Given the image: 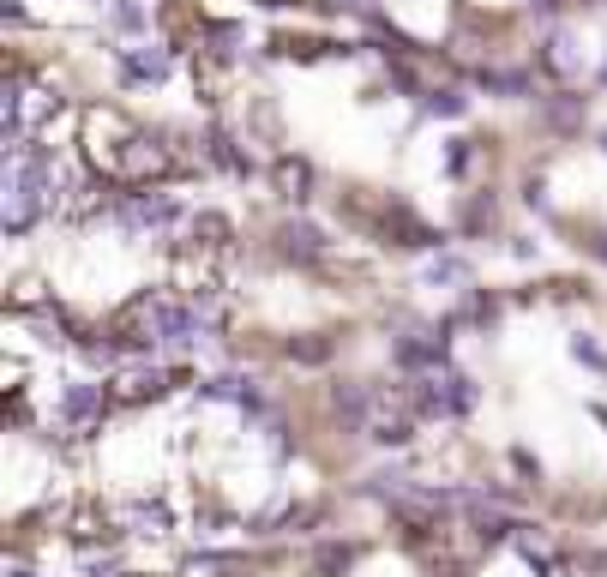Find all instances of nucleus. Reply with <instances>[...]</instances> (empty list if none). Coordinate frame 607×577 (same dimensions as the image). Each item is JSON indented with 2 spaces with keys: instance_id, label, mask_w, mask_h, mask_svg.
Returning a JSON list of instances; mask_svg holds the SVG:
<instances>
[{
  "instance_id": "obj_1",
  "label": "nucleus",
  "mask_w": 607,
  "mask_h": 577,
  "mask_svg": "<svg viewBox=\"0 0 607 577\" xmlns=\"http://www.w3.org/2000/svg\"><path fill=\"white\" fill-rule=\"evenodd\" d=\"M476 404V385H469V379L463 373H445V379H427V391H421V409H427V415H463V409Z\"/></svg>"
},
{
  "instance_id": "obj_6",
  "label": "nucleus",
  "mask_w": 607,
  "mask_h": 577,
  "mask_svg": "<svg viewBox=\"0 0 607 577\" xmlns=\"http://www.w3.org/2000/svg\"><path fill=\"white\" fill-rule=\"evenodd\" d=\"M427 277H434V283H463L469 265H463V259H434V265H427Z\"/></svg>"
},
{
  "instance_id": "obj_9",
  "label": "nucleus",
  "mask_w": 607,
  "mask_h": 577,
  "mask_svg": "<svg viewBox=\"0 0 607 577\" xmlns=\"http://www.w3.org/2000/svg\"><path fill=\"white\" fill-rule=\"evenodd\" d=\"M571 349H578V361H590L595 373H607V355H602V349L590 343V337H578V343H571Z\"/></svg>"
},
{
  "instance_id": "obj_11",
  "label": "nucleus",
  "mask_w": 607,
  "mask_h": 577,
  "mask_svg": "<svg viewBox=\"0 0 607 577\" xmlns=\"http://www.w3.org/2000/svg\"><path fill=\"white\" fill-rule=\"evenodd\" d=\"M553 67H565V72L578 67V55H571V37H553Z\"/></svg>"
},
{
  "instance_id": "obj_8",
  "label": "nucleus",
  "mask_w": 607,
  "mask_h": 577,
  "mask_svg": "<svg viewBox=\"0 0 607 577\" xmlns=\"http://www.w3.org/2000/svg\"><path fill=\"white\" fill-rule=\"evenodd\" d=\"M283 241H289V253H319V229H307V223H295Z\"/></svg>"
},
{
  "instance_id": "obj_13",
  "label": "nucleus",
  "mask_w": 607,
  "mask_h": 577,
  "mask_svg": "<svg viewBox=\"0 0 607 577\" xmlns=\"http://www.w3.org/2000/svg\"><path fill=\"white\" fill-rule=\"evenodd\" d=\"M602 144H607V132H602Z\"/></svg>"
},
{
  "instance_id": "obj_5",
  "label": "nucleus",
  "mask_w": 607,
  "mask_h": 577,
  "mask_svg": "<svg viewBox=\"0 0 607 577\" xmlns=\"http://www.w3.org/2000/svg\"><path fill=\"white\" fill-rule=\"evenodd\" d=\"M307 181H313V169L307 163H277V187H283V199H307Z\"/></svg>"
},
{
  "instance_id": "obj_3",
  "label": "nucleus",
  "mask_w": 607,
  "mask_h": 577,
  "mask_svg": "<svg viewBox=\"0 0 607 577\" xmlns=\"http://www.w3.org/2000/svg\"><path fill=\"white\" fill-rule=\"evenodd\" d=\"M120 223L127 229H162V223H174V205L169 199H127L120 205Z\"/></svg>"
},
{
  "instance_id": "obj_12",
  "label": "nucleus",
  "mask_w": 607,
  "mask_h": 577,
  "mask_svg": "<svg viewBox=\"0 0 607 577\" xmlns=\"http://www.w3.org/2000/svg\"><path fill=\"white\" fill-rule=\"evenodd\" d=\"M535 6H553V0H535Z\"/></svg>"
},
{
  "instance_id": "obj_10",
  "label": "nucleus",
  "mask_w": 607,
  "mask_h": 577,
  "mask_svg": "<svg viewBox=\"0 0 607 577\" xmlns=\"http://www.w3.org/2000/svg\"><path fill=\"white\" fill-rule=\"evenodd\" d=\"M115 25L120 30H139V25H145V6H132V0H127V6H115Z\"/></svg>"
},
{
  "instance_id": "obj_7",
  "label": "nucleus",
  "mask_w": 607,
  "mask_h": 577,
  "mask_svg": "<svg viewBox=\"0 0 607 577\" xmlns=\"http://www.w3.org/2000/svg\"><path fill=\"white\" fill-rule=\"evenodd\" d=\"M463 109H469V102H463L457 90H434V97H427V115H463Z\"/></svg>"
},
{
  "instance_id": "obj_4",
  "label": "nucleus",
  "mask_w": 607,
  "mask_h": 577,
  "mask_svg": "<svg viewBox=\"0 0 607 577\" xmlns=\"http://www.w3.org/2000/svg\"><path fill=\"white\" fill-rule=\"evenodd\" d=\"M120 60H127L132 79H151V85H157V79H169V55H162V48H151V55H145V48H127Z\"/></svg>"
},
{
  "instance_id": "obj_2",
  "label": "nucleus",
  "mask_w": 607,
  "mask_h": 577,
  "mask_svg": "<svg viewBox=\"0 0 607 577\" xmlns=\"http://www.w3.org/2000/svg\"><path fill=\"white\" fill-rule=\"evenodd\" d=\"M102 385H67V397H60V421L67 427H90V421H102Z\"/></svg>"
}]
</instances>
